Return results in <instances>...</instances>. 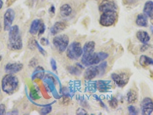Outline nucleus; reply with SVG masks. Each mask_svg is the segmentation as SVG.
I'll return each instance as SVG.
<instances>
[{
	"label": "nucleus",
	"instance_id": "nucleus-1",
	"mask_svg": "<svg viewBox=\"0 0 153 115\" xmlns=\"http://www.w3.org/2000/svg\"><path fill=\"white\" fill-rule=\"evenodd\" d=\"M9 32V46L13 50H20L23 48L22 36L18 25L11 27Z\"/></svg>",
	"mask_w": 153,
	"mask_h": 115
},
{
	"label": "nucleus",
	"instance_id": "nucleus-2",
	"mask_svg": "<svg viewBox=\"0 0 153 115\" xmlns=\"http://www.w3.org/2000/svg\"><path fill=\"white\" fill-rule=\"evenodd\" d=\"M19 86V79L13 74H8L3 77L1 81V88L3 92L9 95L15 92Z\"/></svg>",
	"mask_w": 153,
	"mask_h": 115
},
{
	"label": "nucleus",
	"instance_id": "nucleus-3",
	"mask_svg": "<svg viewBox=\"0 0 153 115\" xmlns=\"http://www.w3.org/2000/svg\"><path fill=\"white\" fill-rule=\"evenodd\" d=\"M117 13L116 10H109L102 12L100 19V24L103 27L112 26L116 22Z\"/></svg>",
	"mask_w": 153,
	"mask_h": 115
},
{
	"label": "nucleus",
	"instance_id": "nucleus-4",
	"mask_svg": "<svg viewBox=\"0 0 153 115\" xmlns=\"http://www.w3.org/2000/svg\"><path fill=\"white\" fill-rule=\"evenodd\" d=\"M66 54L69 59L77 60L83 54V49L79 42H74L71 43L67 48Z\"/></svg>",
	"mask_w": 153,
	"mask_h": 115
},
{
	"label": "nucleus",
	"instance_id": "nucleus-5",
	"mask_svg": "<svg viewBox=\"0 0 153 115\" xmlns=\"http://www.w3.org/2000/svg\"><path fill=\"white\" fill-rule=\"evenodd\" d=\"M111 78L115 85L122 88L128 84L130 78V74L128 72L126 71L114 73L111 74Z\"/></svg>",
	"mask_w": 153,
	"mask_h": 115
},
{
	"label": "nucleus",
	"instance_id": "nucleus-6",
	"mask_svg": "<svg viewBox=\"0 0 153 115\" xmlns=\"http://www.w3.org/2000/svg\"><path fill=\"white\" fill-rule=\"evenodd\" d=\"M69 37L65 34L55 36L53 39V45L59 53H63L69 46Z\"/></svg>",
	"mask_w": 153,
	"mask_h": 115
},
{
	"label": "nucleus",
	"instance_id": "nucleus-7",
	"mask_svg": "<svg viewBox=\"0 0 153 115\" xmlns=\"http://www.w3.org/2000/svg\"><path fill=\"white\" fill-rule=\"evenodd\" d=\"M102 61L99 53H93L91 54H83L81 59V62L83 65L86 67L95 65Z\"/></svg>",
	"mask_w": 153,
	"mask_h": 115
},
{
	"label": "nucleus",
	"instance_id": "nucleus-8",
	"mask_svg": "<svg viewBox=\"0 0 153 115\" xmlns=\"http://www.w3.org/2000/svg\"><path fill=\"white\" fill-rule=\"evenodd\" d=\"M15 12L13 9L8 8L4 15V28L5 31H9L15 20Z\"/></svg>",
	"mask_w": 153,
	"mask_h": 115
},
{
	"label": "nucleus",
	"instance_id": "nucleus-9",
	"mask_svg": "<svg viewBox=\"0 0 153 115\" xmlns=\"http://www.w3.org/2000/svg\"><path fill=\"white\" fill-rule=\"evenodd\" d=\"M142 114L150 115L153 112V101L150 98L146 97L141 102Z\"/></svg>",
	"mask_w": 153,
	"mask_h": 115
},
{
	"label": "nucleus",
	"instance_id": "nucleus-10",
	"mask_svg": "<svg viewBox=\"0 0 153 115\" xmlns=\"http://www.w3.org/2000/svg\"><path fill=\"white\" fill-rule=\"evenodd\" d=\"M100 12H104L109 10H117V5L112 0H103L99 5Z\"/></svg>",
	"mask_w": 153,
	"mask_h": 115
},
{
	"label": "nucleus",
	"instance_id": "nucleus-11",
	"mask_svg": "<svg viewBox=\"0 0 153 115\" xmlns=\"http://www.w3.org/2000/svg\"><path fill=\"white\" fill-rule=\"evenodd\" d=\"M99 75L98 67L96 66H91L86 69L84 73V78L86 80L91 81Z\"/></svg>",
	"mask_w": 153,
	"mask_h": 115
},
{
	"label": "nucleus",
	"instance_id": "nucleus-12",
	"mask_svg": "<svg viewBox=\"0 0 153 115\" xmlns=\"http://www.w3.org/2000/svg\"><path fill=\"white\" fill-rule=\"evenodd\" d=\"M23 68V65L20 63H8L5 66V70L8 74H15Z\"/></svg>",
	"mask_w": 153,
	"mask_h": 115
},
{
	"label": "nucleus",
	"instance_id": "nucleus-13",
	"mask_svg": "<svg viewBox=\"0 0 153 115\" xmlns=\"http://www.w3.org/2000/svg\"><path fill=\"white\" fill-rule=\"evenodd\" d=\"M95 86L98 91L101 93L107 92L111 88V86L108 81H98L95 83Z\"/></svg>",
	"mask_w": 153,
	"mask_h": 115
},
{
	"label": "nucleus",
	"instance_id": "nucleus-14",
	"mask_svg": "<svg viewBox=\"0 0 153 115\" xmlns=\"http://www.w3.org/2000/svg\"><path fill=\"white\" fill-rule=\"evenodd\" d=\"M67 27V24L64 22H58L54 24V25L51 27L50 31L51 33L55 35L58 33L61 32L64 30H65Z\"/></svg>",
	"mask_w": 153,
	"mask_h": 115
},
{
	"label": "nucleus",
	"instance_id": "nucleus-15",
	"mask_svg": "<svg viewBox=\"0 0 153 115\" xmlns=\"http://www.w3.org/2000/svg\"><path fill=\"white\" fill-rule=\"evenodd\" d=\"M143 12L150 20H153V2L152 1H147L146 2Z\"/></svg>",
	"mask_w": 153,
	"mask_h": 115
},
{
	"label": "nucleus",
	"instance_id": "nucleus-16",
	"mask_svg": "<svg viewBox=\"0 0 153 115\" xmlns=\"http://www.w3.org/2000/svg\"><path fill=\"white\" fill-rule=\"evenodd\" d=\"M42 24V21L39 19H35L32 22L30 28V33L31 35H35L38 33Z\"/></svg>",
	"mask_w": 153,
	"mask_h": 115
},
{
	"label": "nucleus",
	"instance_id": "nucleus-17",
	"mask_svg": "<svg viewBox=\"0 0 153 115\" xmlns=\"http://www.w3.org/2000/svg\"><path fill=\"white\" fill-rule=\"evenodd\" d=\"M137 38L142 43L146 44L150 41V37L149 33L145 31L139 30L137 33Z\"/></svg>",
	"mask_w": 153,
	"mask_h": 115
},
{
	"label": "nucleus",
	"instance_id": "nucleus-18",
	"mask_svg": "<svg viewBox=\"0 0 153 115\" xmlns=\"http://www.w3.org/2000/svg\"><path fill=\"white\" fill-rule=\"evenodd\" d=\"M127 102L130 104H135L138 100V93L134 89H131L127 94Z\"/></svg>",
	"mask_w": 153,
	"mask_h": 115
},
{
	"label": "nucleus",
	"instance_id": "nucleus-19",
	"mask_svg": "<svg viewBox=\"0 0 153 115\" xmlns=\"http://www.w3.org/2000/svg\"><path fill=\"white\" fill-rule=\"evenodd\" d=\"M136 24L139 27H147L148 25L147 17L145 14L138 15L136 19Z\"/></svg>",
	"mask_w": 153,
	"mask_h": 115
},
{
	"label": "nucleus",
	"instance_id": "nucleus-20",
	"mask_svg": "<svg viewBox=\"0 0 153 115\" xmlns=\"http://www.w3.org/2000/svg\"><path fill=\"white\" fill-rule=\"evenodd\" d=\"M95 42L93 41L87 42L83 47V54H91L94 53L95 48Z\"/></svg>",
	"mask_w": 153,
	"mask_h": 115
},
{
	"label": "nucleus",
	"instance_id": "nucleus-21",
	"mask_svg": "<svg viewBox=\"0 0 153 115\" xmlns=\"http://www.w3.org/2000/svg\"><path fill=\"white\" fill-rule=\"evenodd\" d=\"M72 13V8L71 6L68 4H65L62 5L60 8V14L63 17H66L70 15Z\"/></svg>",
	"mask_w": 153,
	"mask_h": 115
},
{
	"label": "nucleus",
	"instance_id": "nucleus-22",
	"mask_svg": "<svg viewBox=\"0 0 153 115\" xmlns=\"http://www.w3.org/2000/svg\"><path fill=\"white\" fill-rule=\"evenodd\" d=\"M139 63L142 67L146 68L149 65H153V59L147 56L143 55H141L139 58Z\"/></svg>",
	"mask_w": 153,
	"mask_h": 115
},
{
	"label": "nucleus",
	"instance_id": "nucleus-23",
	"mask_svg": "<svg viewBox=\"0 0 153 115\" xmlns=\"http://www.w3.org/2000/svg\"><path fill=\"white\" fill-rule=\"evenodd\" d=\"M45 75V70L40 66L37 67L33 74H32V79L33 80L35 78H39L42 79Z\"/></svg>",
	"mask_w": 153,
	"mask_h": 115
},
{
	"label": "nucleus",
	"instance_id": "nucleus-24",
	"mask_svg": "<svg viewBox=\"0 0 153 115\" xmlns=\"http://www.w3.org/2000/svg\"><path fill=\"white\" fill-rule=\"evenodd\" d=\"M67 70L69 71V73H70L72 75L74 76H79L81 74V71L79 69L76 67L74 66H68L67 68Z\"/></svg>",
	"mask_w": 153,
	"mask_h": 115
},
{
	"label": "nucleus",
	"instance_id": "nucleus-25",
	"mask_svg": "<svg viewBox=\"0 0 153 115\" xmlns=\"http://www.w3.org/2000/svg\"><path fill=\"white\" fill-rule=\"evenodd\" d=\"M99 71L100 75H103L107 69V63L106 62H104L102 63H101V64H100L99 66H97Z\"/></svg>",
	"mask_w": 153,
	"mask_h": 115
},
{
	"label": "nucleus",
	"instance_id": "nucleus-26",
	"mask_svg": "<svg viewBox=\"0 0 153 115\" xmlns=\"http://www.w3.org/2000/svg\"><path fill=\"white\" fill-rule=\"evenodd\" d=\"M109 104L110 107L112 109H116L118 107V100L115 98V97H112L111 100L109 101Z\"/></svg>",
	"mask_w": 153,
	"mask_h": 115
},
{
	"label": "nucleus",
	"instance_id": "nucleus-27",
	"mask_svg": "<svg viewBox=\"0 0 153 115\" xmlns=\"http://www.w3.org/2000/svg\"><path fill=\"white\" fill-rule=\"evenodd\" d=\"M30 97L31 99L33 100H36L40 99V97L39 96L36 92V89L34 88H32L31 91H30Z\"/></svg>",
	"mask_w": 153,
	"mask_h": 115
},
{
	"label": "nucleus",
	"instance_id": "nucleus-28",
	"mask_svg": "<svg viewBox=\"0 0 153 115\" xmlns=\"http://www.w3.org/2000/svg\"><path fill=\"white\" fill-rule=\"evenodd\" d=\"M52 111V107L51 106L46 107L43 108L41 109L40 111V114L41 115H47L49 113H50Z\"/></svg>",
	"mask_w": 153,
	"mask_h": 115
},
{
	"label": "nucleus",
	"instance_id": "nucleus-29",
	"mask_svg": "<svg viewBox=\"0 0 153 115\" xmlns=\"http://www.w3.org/2000/svg\"><path fill=\"white\" fill-rule=\"evenodd\" d=\"M128 112H129L130 115H135L138 114V112L137 111V109L133 105L129 106L128 108Z\"/></svg>",
	"mask_w": 153,
	"mask_h": 115
},
{
	"label": "nucleus",
	"instance_id": "nucleus-30",
	"mask_svg": "<svg viewBox=\"0 0 153 115\" xmlns=\"http://www.w3.org/2000/svg\"><path fill=\"white\" fill-rule=\"evenodd\" d=\"M35 46L36 47L38 48L39 51V52L41 53V54H42L43 55H44V56H45L46 55V51L41 47V46L39 45V44L38 43V42H37V41H35Z\"/></svg>",
	"mask_w": 153,
	"mask_h": 115
},
{
	"label": "nucleus",
	"instance_id": "nucleus-31",
	"mask_svg": "<svg viewBox=\"0 0 153 115\" xmlns=\"http://www.w3.org/2000/svg\"><path fill=\"white\" fill-rule=\"evenodd\" d=\"M38 63V61L35 58H33L29 63V66L31 68H35Z\"/></svg>",
	"mask_w": 153,
	"mask_h": 115
},
{
	"label": "nucleus",
	"instance_id": "nucleus-32",
	"mask_svg": "<svg viewBox=\"0 0 153 115\" xmlns=\"http://www.w3.org/2000/svg\"><path fill=\"white\" fill-rule=\"evenodd\" d=\"M76 115H88V112L83 108H78L76 111Z\"/></svg>",
	"mask_w": 153,
	"mask_h": 115
},
{
	"label": "nucleus",
	"instance_id": "nucleus-33",
	"mask_svg": "<svg viewBox=\"0 0 153 115\" xmlns=\"http://www.w3.org/2000/svg\"><path fill=\"white\" fill-rule=\"evenodd\" d=\"M6 113V107L3 104H0V115H5Z\"/></svg>",
	"mask_w": 153,
	"mask_h": 115
},
{
	"label": "nucleus",
	"instance_id": "nucleus-34",
	"mask_svg": "<svg viewBox=\"0 0 153 115\" xmlns=\"http://www.w3.org/2000/svg\"><path fill=\"white\" fill-rule=\"evenodd\" d=\"M46 30V26L45 25V24L42 23L41 26H40V28L39 29V35H42L45 31Z\"/></svg>",
	"mask_w": 153,
	"mask_h": 115
},
{
	"label": "nucleus",
	"instance_id": "nucleus-35",
	"mask_svg": "<svg viewBox=\"0 0 153 115\" xmlns=\"http://www.w3.org/2000/svg\"><path fill=\"white\" fill-rule=\"evenodd\" d=\"M51 68L52 69L54 70V71H56V69H57V67H56V61L54 60V59H51Z\"/></svg>",
	"mask_w": 153,
	"mask_h": 115
},
{
	"label": "nucleus",
	"instance_id": "nucleus-36",
	"mask_svg": "<svg viewBox=\"0 0 153 115\" xmlns=\"http://www.w3.org/2000/svg\"><path fill=\"white\" fill-rule=\"evenodd\" d=\"M40 43H41V45H42L43 46H47L49 45L48 40L47 39L44 38L41 39Z\"/></svg>",
	"mask_w": 153,
	"mask_h": 115
},
{
	"label": "nucleus",
	"instance_id": "nucleus-37",
	"mask_svg": "<svg viewBox=\"0 0 153 115\" xmlns=\"http://www.w3.org/2000/svg\"><path fill=\"white\" fill-rule=\"evenodd\" d=\"M70 102V99L68 96H65L63 98V103L65 105H68Z\"/></svg>",
	"mask_w": 153,
	"mask_h": 115
},
{
	"label": "nucleus",
	"instance_id": "nucleus-38",
	"mask_svg": "<svg viewBox=\"0 0 153 115\" xmlns=\"http://www.w3.org/2000/svg\"><path fill=\"white\" fill-rule=\"evenodd\" d=\"M49 12L50 13H51L53 14H54L55 12V8L54 7V5H52L50 8L49 9Z\"/></svg>",
	"mask_w": 153,
	"mask_h": 115
},
{
	"label": "nucleus",
	"instance_id": "nucleus-39",
	"mask_svg": "<svg viewBox=\"0 0 153 115\" xmlns=\"http://www.w3.org/2000/svg\"><path fill=\"white\" fill-rule=\"evenodd\" d=\"M7 115H18V112L16 111H14L11 112H9L7 114Z\"/></svg>",
	"mask_w": 153,
	"mask_h": 115
},
{
	"label": "nucleus",
	"instance_id": "nucleus-40",
	"mask_svg": "<svg viewBox=\"0 0 153 115\" xmlns=\"http://www.w3.org/2000/svg\"><path fill=\"white\" fill-rule=\"evenodd\" d=\"M3 4H4V2H3L2 0H0V10L2 8Z\"/></svg>",
	"mask_w": 153,
	"mask_h": 115
},
{
	"label": "nucleus",
	"instance_id": "nucleus-41",
	"mask_svg": "<svg viewBox=\"0 0 153 115\" xmlns=\"http://www.w3.org/2000/svg\"><path fill=\"white\" fill-rule=\"evenodd\" d=\"M150 30H151V31H152V32L153 33V26H151L150 27Z\"/></svg>",
	"mask_w": 153,
	"mask_h": 115
},
{
	"label": "nucleus",
	"instance_id": "nucleus-42",
	"mask_svg": "<svg viewBox=\"0 0 153 115\" xmlns=\"http://www.w3.org/2000/svg\"><path fill=\"white\" fill-rule=\"evenodd\" d=\"M1 23H0V32H1Z\"/></svg>",
	"mask_w": 153,
	"mask_h": 115
},
{
	"label": "nucleus",
	"instance_id": "nucleus-43",
	"mask_svg": "<svg viewBox=\"0 0 153 115\" xmlns=\"http://www.w3.org/2000/svg\"><path fill=\"white\" fill-rule=\"evenodd\" d=\"M1 59H2V56H0V61H1Z\"/></svg>",
	"mask_w": 153,
	"mask_h": 115
},
{
	"label": "nucleus",
	"instance_id": "nucleus-44",
	"mask_svg": "<svg viewBox=\"0 0 153 115\" xmlns=\"http://www.w3.org/2000/svg\"><path fill=\"white\" fill-rule=\"evenodd\" d=\"M128 1H135V0H128Z\"/></svg>",
	"mask_w": 153,
	"mask_h": 115
},
{
	"label": "nucleus",
	"instance_id": "nucleus-45",
	"mask_svg": "<svg viewBox=\"0 0 153 115\" xmlns=\"http://www.w3.org/2000/svg\"><path fill=\"white\" fill-rule=\"evenodd\" d=\"M0 92H1V90H0Z\"/></svg>",
	"mask_w": 153,
	"mask_h": 115
},
{
	"label": "nucleus",
	"instance_id": "nucleus-46",
	"mask_svg": "<svg viewBox=\"0 0 153 115\" xmlns=\"http://www.w3.org/2000/svg\"></svg>",
	"mask_w": 153,
	"mask_h": 115
}]
</instances>
